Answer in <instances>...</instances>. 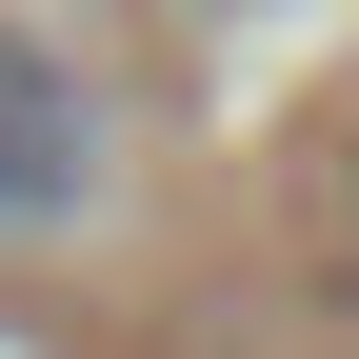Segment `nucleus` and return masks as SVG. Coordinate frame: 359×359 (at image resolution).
<instances>
[{
    "instance_id": "2",
    "label": "nucleus",
    "mask_w": 359,
    "mask_h": 359,
    "mask_svg": "<svg viewBox=\"0 0 359 359\" xmlns=\"http://www.w3.org/2000/svg\"><path fill=\"white\" fill-rule=\"evenodd\" d=\"M339 259H359V160H339Z\"/></svg>"
},
{
    "instance_id": "1",
    "label": "nucleus",
    "mask_w": 359,
    "mask_h": 359,
    "mask_svg": "<svg viewBox=\"0 0 359 359\" xmlns=\"http://www.w3.org/2000/svg\"><path fill=\"white\" fill-rule=\"evenodd\" d=\"M100 180H120V120L80 80V40L40 0H0V240H80Z\"/></svg>"
}]
</instances>
